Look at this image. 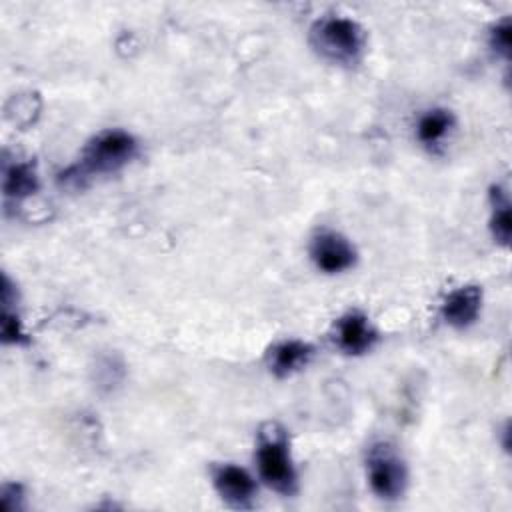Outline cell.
<instances>
[{
    "label": "cell",
    "mask_w": 512,
    "mask_h": 512,
    "mask_svg": "<svg viewBox=\"0 0 512 512\" xmlns=\"http://www.w3.org/2000/svg\"><path fill=\"white\" fill-rule=\"evenodd\" d=\"M138 152V142L132 134L124 130H104L96 134L84 148L80 162L74 164L64 180L80 182L94 174H112L124 168Z\"/></svg>",
    "instance_id": "6da1fadb"
},
{
    "label": "cell",
    "mask_w": 512,
    "mask_h": 512,
    "mask_svg": "<svg viewBox=\"0 0 512 512\" xmlns=\"http://www.w3.org/2000/svg\"><path fill=\"white\" fill-rule=\"evenodd\" d=\"M310 44L324 60L348 66L360 60L366 46V34L352 18L324 16L312 24Z\"/></svg>",
    "instance_id": "7a4b0ae2"
},
{
    "label": "cell",
    "mask_w": 512,
    "mask_h": 512,
    "mask_svg": "<svg viewBox=\"0 0 512 512\" xmlns=\"http://www.w3.org/2000/svg\"><path fill=\"white\" fill-rule=\"evenodd\" d=\"M256 466L260 478L274 492L292 496L298 488V476L288 450V436L276 422H268L260 428Z\"/></svg>",
    "instance_id": "3957f363"
},
{
    "label": "cell",
    "mask_w": 512,
    "mask_h": 512,
    "mask_svg": "<svg viewBox=\"0 0 512 512\" xmlns=\"http://www.w3.org/2000/svg\"><path fill=\"white\" fill-rule=\"evenodd\" d=\"M366 476L372 492L382 500H396L408 484L406 464L388 442H376L366 454Z\"/></svg>",
    "instance_id": "277c9868"
},
{
    "label": "cell",
    "mask_w": 512,
    "mask_h": 512,
    "mask_svg": "<svg viewBox=\"0 0 512 512\" xmlns=\"http://www.w3.org/2000/svg\"><path fill=\"white\" fill-rule=\"evenodd\" d=\"M310 258L318 270L326 274H338L354 266L356 250L340 232L320 230L310 242Z\"/></svg>",
    "instance_id": "5b68a950"
},
{
    "label": "cell",
    "mask_w": 512,
    "mask_h": 512,
    "mask_svg": "<svg viewBox=\"0 0 512 512\" xmlns=\"http://www.w3.org/2000/svg\"><path fill=\"white\" fill-rule=\"evenodd\" d=\"M212 484L218 496L232 508H250L256 496V482L248 470L236 464H216Z\"/></svg>",
    "instance_id": "8992f818"
},
{
    "label": "cell",
    "mask_w": 512,
    "mask_h": 512,
    "mask_svg": "<svg viewBox=\"0 0 512 512\" xmlns=\"http://www.w3.org/2000/svg\"><path fill=\"white\" fill-rule=\"evenodd\" d=\"M334 340H336V346L344 354L360 356L376 344L378 334H376L374 326L370 324V320L362 312L352 310V312L344 314L342 318H338L336 330H334Z\"/></svg>",
    "instance_id": "52a82bcc"
},
{
    "label": "cell",
    "mask_w": 512,
    "mask_h": 512,
    "mask_svg": "<svg viewBox=\"0 0 512 512\" xmlns=\"http://www.w3.org/2000/svg\"><path fill=\"white\" fill-rule=\"evenodd\" d=\"M482 310V288L480 286H460L452 290L442 302V318L452 328L464 330L472 326Z\"/></svg>",
    "instance_id": "ba28073f"
},
{
    "label": "cell",
    "mask_w": 512,
    "mask_h": 512,
    "mask_svg": "<svg viewBox=\"0 0 512 512\" xmlns=\"http://www.w3.org/2000/svg\"><path fill=\"white\" fill-rule=\"evenodd\" d=\"M314 354V348L302 340H282L274 344L268 352V366L270 372L278 378L292 376L294 372L302 370Z\"/></svg>",
    "instance_id": "9c48e42d"
},
{
    "label": "cell",
    "mask_w": 512,
    "mask_h": 512,
    "mask_svg": "<svg viewBox=\"0 0 512 512\" xmlns=\"http://www.w3.org/2000/svg\"><path fill=\"white\" fill-rule=\"evenodd\" d=\"M38 190V174L30 162H4L2 192L6 200L20 202Z\"/></svg>",
    "instance_id": "30bf717a"
},
{
    "label": "cell",
    "mask_w": 512,
    "mask_h": 512,
    "mask_svg": "<svg viewBox=\"0 0 512 512\" xmlns=\"http://www.w3.org/2000/svg\"><path fill=\"white\" fill-rule=\"evenodd\" d=\"M452 128H454V114L444 108H434L420 116L416 124V138L424 146L432 148L440 144Z\"/></svg>",
    "instance_id": "8fae6325"
},
{
    "label": "cell",
    "mask_w": 512,
    "mask_h": 512,
    "mask_svg": "<svg viewBox=\"0 0 512 512\" xmlns=\"http://www.w3.org/2000/svg\"><path fill=\"white\" fill-rule=\"evenodd\" d=\"M490 202H492V216H490L492 236L498 244L508 246L510 234H512V216H510L508 194L500 186H496L490 192Z\"/></svg>",
    "instance_id": "7c38bea8"
},
{
    "label": "cell",
    "mask_w": 512,
    "mask_h": 512,
    "mask_svg": "<svg viewBox=\"0 0 512 512\" xmlns=\"http://www.w3.org/2000/svg\"><path fill=\"white\" fill-rule=\"evenodd\" d=\"M4 310H2V340L4 344H20L24 342V332H22V324L16 312H12L8 302H2Z\"/></svg>",
    "instance_id": "4fadbf2b"
},
{
    "label": "cell",
    "mask_w": 512,
    "mask_h": 512,
    "mask_svg": "<svg viewBox=\"0 0 512 512\" xmlns=\"http://www.w3.org/2000/svg\"><path fill=\"white\" fill-rule=\"evenodd\" d=\"M510 30H512L510 20L504 18V20H500L498 24L492 26L490 38H488L490 48H492L496 54H500L502 58H506V60L510 58Z\"/></svg>",
    "instance_id": "5bb4252c"
},
{
    "label": "cell",
    "mask_w": 512,
    "mask_h": 512,
    "mask_svg": "<svg viewBox=\"0 0 512 512\" xmlns=\"http://www.w3.org/2000/svg\"><path fill=\"white\" fill-rule=\"evenodd\" d=\"M24 490L20 484H4L0 494V506L6 512H16L24 508Z\"/></svg>",
    "instance_id": "9a60e30c"
}]
</instances>
